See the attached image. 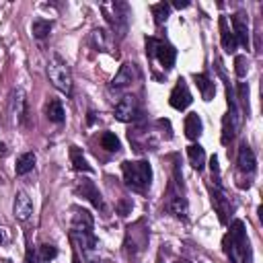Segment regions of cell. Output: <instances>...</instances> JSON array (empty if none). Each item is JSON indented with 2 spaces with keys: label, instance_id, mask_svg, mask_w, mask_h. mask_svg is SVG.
<instances>
[{
  "label": "cell",
  "instance_id": "cell-1",
  "mask_svg": "<svg viewBox=\"0 0 263 263\" xmlns=\"http://www.w3.org/2000/svg\"><path fill=\"white\" fill-rule=\"evenodd\" d=\"M224 251L230 263H249L251 261V247L249 236L242 220H234L230 224V230L224 238Z\"/></svg>",
  "mask_w": 263,
  "mask_h": 263
},
{
  "label": "cell",
  "instance_id": "cell-2",
  "mask_svg": "<svg viewBox=\"0 0 263 263\" xmlns=\"http://www.w3.org/2000/svg\"><path fill=\"white\" fill-rule=\"evenodd\" d=\"M123 181L134 191H146L152 181V168L146 160H125L121 164Z\"/></svg>",
  "mask_w": 263,
  "mask_h": 263
},
{
  "label": "cell",
  "instance_id": "cell-3",
  "mask_svg": "<svg viewBox=\"0 0 263 263\" xmlns=\"http://www.w3.org/2000/svg\"><path fill=\"white\" fill-rule=\"evenodd\" d=\"M47 76L58 90H62L64 95H72V74L68 64L60 55H51V60L47 62Z\"/></svg>",
  "mask_w": 263,
  "mask_h": 263
},
{
  "label": "cell",
  "instance_id": "cell-4",
  "mask_svg": "<svg viewBox=\"0 0 263 263\" xmlns=\"http://www.w3.org/2000/svg\"><path fill=\"white\" fill-rule=\"evenodd\" d=\"M146 55L156 58L164 70H171L175 66V60H177V49L162 39L146 37Z\"/></svg>",
  "mask_w": 263,
  "mask_h": 263
},
{
  "label": "cell",
  "instance_id": "cell-5",
  "mask_svg": "<svg viewBox=\"0 0 263 263\" xmlns=\"http://www.w3.org/2000/svg\"><path fill=\"white\" fill-rule=\"evenodd\" d=\"M191 101H193V97H191V92H189L187 82H185L183 78H179L177 84H175V88L171 90V97H168L171 107L177 109V111H183V109H187V107L191 105Z\"/></svg>",
  "mask_w": 263,
  "mask_h": 263
},
{
  "label": "cell",
  "instance_id": "cell-6",
  "mask_svg": "<svg viewBox=\"0 0 263 263\" xmlns=\"http://www.w3.org/2000/svg\"><path fill=\"white\" fill-rule=\"evenodd\" d=\"M210 191H212V203H214V208H216V212H218V218H220L222 224H226V222H228V214L234 210V205H232L230 199L226 197L222 185H214V187H210Z\"/></svg>",
  "mask_w": 263,
  "mask_h": 263
},
{
  "label": "cell",
  "instance_id": "cell-7",
  "mask_svg": "<svg viewBox=\"0 0 263 263\" xmlns=\"http://www.w3.org/2000/svg\"><path fill=\"white\" fill-rule=\"evenodd\" d=\"M138 113H140V105L134 95H125L115 105V119H119V121H132L138 117Z\"/></svg>",
  "mask_w": 263,
  "mask_h": 263
},
{
  "label": "cell",
  "instance_id": "cell-8",
  "mask_svg": "<svg viewBox=\"0 0 263 263\" xmlns=\"http://www.w3.org/2000/svg\"><path fill=\"white\" fill-rule=\"evenodd\" d=\"M232 33H234V39L236 43H240L242 47L249 49V18L245 12H236L232 14Z\"/></svg>",
  "mask_w": 263,
  "mask_h": 263
},
{
  "label": "cell",
  "instance_id": "cell-9",
  "mask_svg": "<svg viewBox=\"0 0 263 263\" xmlns=\"http://www.w3.org/2000/svg\"><path fill=\"white\" fill-rule=\"evenodd\" d=\"M136 78H140V70H138V66H136V64H123V66L119 68V72L115 74V78L111 80V86L121 88V86L132 84Z\"/></svg>",
  "mask_w": 263,
  "mask_h": 263
},
{
  "label": "cell",
  "instance_id": "cell-10",
  "mask_svg": "<svg viewBox=\"0 0 263 263\" xmlns=\"http://www.w3.org/2000/svg\"><path fill=\"white\" fill-rule=\"evenodd\" d=\"M236 164H238V171H242V173H247V175H253V173H255L257 160H255V154H253V150H251V146H249L247 142H242V144L238 146Z\"/></svg>",
  "mask_w": 263,
  "mask_h": 263
},
{
  "label": "cell",
  "instance_id": "cell-11",
  "mask_svg": "<svg viewBox=\"0 0 263 263\" xmlns=\"http://www.w3.org/2000/svg\"><path fill=\"white\" fill-rule=\"evenodd\" d=\"M76 191L82 195V197H86L95 208H99V210H103L105 208V203H103V197H101V193H99V189L95 187V183L92 181H88V179H82L80 183H78V187H76Z\"/></svg>",
  "mask_w": 263,
  "mask_h": 263
},
{
  "label": "cell",
  "instance_id": "cell-12",
  "mask_svg": "<svg viewBox=\"0 0 263 263\" xmlns=\"http://www.w3.org/2000/svg\"><path fill=\"white\" fill-rule=\"evenodd\" d=\"M12 212H14V216L18 218V220H29V216L33 214V201H31V197L25 193V191H18L16 195H14V205H12Z\"/></svg>",
  "mask_w": 263,
  "mask_h": 263
},
{
  "label": "cell",
  "instance_id": "cell-13",
  "mask_svg": "<svg viewBox=\"0 0 263 263\" xmlns=\"http://www.w3.org/2000/svg\"><path fill=\"white\" fill-rule=\"evenodd\" d=\"M218 25H220V41H222V47H224V51H226V53H234L238 43H236V39H234V33H232V29L228 27V21H226V16H220Z\"/></svg>",
  "mask_w": 263,
  "mask_h": 263
},
{
  "label": "cell",
  "instance_id": "cell-14",
  "mask_svg": "<svg viewBox=\"0 0 263 263\" xmlns=\"http://www.w3.org/2000/svg\"><path fill=\"white\" fill-rule=\"evenodd\" d=\"M240 125V117L238 115H230L226 113L224 119H222V144H230L232 138H234V132L238 129Z\"/></svg>",
  "mask_w": 263,
  "mask_h": 263
},
{
  "label": "cell",
  "instance_id": "cell-15",
  "mask_svg": "<svg viewBox=\"0 0 263 263\" xmlns=\"http://www.w3.org/2000/svg\"><path fill=\"white\" fill-rule=\"evenodd\" d=\"M166 208L177 216V218H183V220H187V214H189V210H187V201H185V197L181 195V193H168V201H166Z\"/></svg>",
  "mask_w": 263,
  "mask_h": 263
},
{
  "label": "cell",
  "instance_id": "cell-16",
  "mask_svg": "<svg viewBox=\"0 0 263 263\" xmlns=\"http://www.w3.org/2000/svg\"><path fill=\"white\" fill-rule=\"evenodd\" d=\"M201 129H203L201 117H199L197 113H189V115L185 117V136H187L189 140H197V138L201 136Z\"/></svg>",
  "mask_w": 263,
  "mask_h": 263
},
{
  "label": "cell",
  "instance_id": "cell-17",
  "mask_svg": "<svg viewBox=\"0 0 263 263\" xmlns=\"http://www.w3.org/2000/svg\"><path fill=\"white\" fill-rule=\"evenodd\" d=\"M45 115H47L49 121L62 123V121H64V107H62V101H60V99H49L47 105H45Z\"/></svg>",
  "mask_w": 263,
  "mask_h": 263
},
{
  "label": "cell",
  "instance_id": "cell-18",
  "mask_svg": "<svg viewBox=\"0 0 263 263\" xmlns=\"http://www.w3.org/2000/svg\"><path fill=\"white\" fill-rule=\"evenodd\" d=\"M187 156H189L193 168H197V171L203 168V164H205V150H203L199 144H191V146H187Z\"/></svg>",
  "mask_w": 263,
  "mask_h": 263
},
{
  "label": "cell",
  "instance_id": "cell-19",
  "mask_svg": "<svg viewBox=\"0 0 263 263\" xmlns=\"http://www.w3.org/2000/svg\"><path fill=\"white\" fill-rule=\"evenodd\" d=\"M195 84H197V88H199L201 97H203L205 101H212V97H214V92H216L214 82H212L205 74H195Z\"/></svg>",
  "mask_w": 263,
  "mask_h": 263
},
{
  "label": "cell",
  "instance_id": "cell-20",
  "mask_svg": "<svg viewBox=\"0 0 263 263\" xmlns=\"http://www.w3.org/2000/svg\"><path fill=\"white\" fill-rule=\"evenodd\" d=\"M35 154L33 152H25V154H21L18 158H16V164H14V171H16V175H27L29 171H33V166H35Z\"/></svg>",
  "mask_w": 263,
  "mask_h": 263
},
{
  "label": "cell",
  "instance_id": "cell-21",
  "mask_svg": "<svg viewBox=\"0 0 263 263\" xmlns=\"http://www.w3.org/2000/svg\"><path fill=\"white\" fill-rule=\"evenodd\" d=\"M12 105H14V115H16V119H18V123H25V117H27V99H25V90L18 88V90L14 92Z\"/></svg>",
  "mask_w": 263,
  "mask_h": 263
},
{
  "label": "cell",
  "instance_id": "cell-22",
  "mask_svg": "<svg viewBox=\"0 0 263 263\" xmlns=\"http://www.w3.org/2000/svg\"><path fill=\"white\" fill-rule=\"evenodd\" d=\"M70 160H72V166L76 171H84V173H90L92 171V166L86 162V158L82 156V152H80L78 146H70Z\"/></svg>",
  "mask_w": 263,
  "mask_h": 263
},
{
  "label": "cell",
  "instance_id": "cell-23",
  "mask_svg": "<svg viewBox=\"0 0 263 263\" xmlns=\"http://www.w3.org/2000/svg\"><path fill=\"white\" fill-rule=\"evenodd\" d=\"M31 31H33V35H35L37 39H43V37L49 35L51 23H49V21H43V18H35L33 25H31Z\"/></svg>",
  "mask_w": 263,
  "mask_h": 263
},
{
  "label": "cell",
  "instance_id": "cell-24",
  "mask_svg": "<svg viewBox=\"0 0 263 263\" xmlns=\"http://www.w3.org/2000/svg\"><path fill=\"white\" fill-rule=\"evenodd\" d=\"M168 12H171V6L166 2H158V4H152V14H154V21L156 25H162L166 23L168 18Z\"/></svg>",
  "mask_w": 263,
  "mask_h": 263
},
{
  "label": "cell",
  "instance_id": "cell-25",
  "mask_svg": "<svg viewBox=\"0 0 263 263\" xmlns=\"http://www.w3.org/2000/svg\"><path fill=\"white\" fill-rule=\"evenodd\" d=\"M101 146H103L105 150H109V152H117V150L121 148L119 138H117L115 134H111V132H105V134L101 136Z\"/></svg>",
  "mask_w": 263,
  "mask_h": 263
},
{
  "label": "cell",
  "instance_id": "cell-26",
  "mask_svg": "<svg viewBox=\"0 0 263 263\" xmlns=\"http://www.w3.org/2000/svg\"><path fill=\"white\" fill-rule=\"evenodd\" d=\"M92 41H95V45L99 49H107L109 47V43H107V31L105 29H95L92 31Z\"/></svg>",
  "mask_w": 263,
  "mask_h": 263
},
{
  "label": "cell",
  "instance_id": "cell-27",
  "mask_svg": "<svg viewBox=\"0 0 263 263\" xmlns=\"http://www.w3.org/2000/svg\"><path fill=\"white\" fill-rule=\"evenodd\" d=\"M58 257V249L53 247V245H41V255H39V259L43 261V263H47V261H51V259H55Z\"/></svg>",
  "mask_w": 263,
  "mask_h": 263
},
{
  "label": "cell",
  "instance_id": "cell-28",
  "mask_svg": "<svg viewBox=\"0 0 263 263\" xmlns=\"http://www.w3.org/2000/svg\"><path fill=\"white\" fill-rule=\"evenodd\" d=\"M247 70H249L247 58H245V55H236V58H234V72H236V76L242 78V76L247 74Z\"/></svg>",
  "mask_w": 263,
  "mask_h": 263
},
{
  "label": "cell",
  "instance_id": "cell-29",
  "mask_svg": "<svg viewBox=\"0 0 263 263\" xmlns=\"http://www.w3.org/2000/svg\"><path fill=\"white\" fill-rule=\"evenodd\" d=\"M41 259H39V253L29 245V249H27V263H39Z\"/></svg>",
  "mask_w": 263,
  "mask_h": 263
},
{
  "label": "cell",
  "instance_id": "cell-30",
  "mask_svg": "<svg viewBox=\"0 0 263 263\" xmlns=\"http://www.w3.org/2000/svg\"><path fill=\"white\" fill-rule=\"evenodd\" d=\"M132 210V203L129 201H125V199H121L119 201V205H117V212H119V216H127V212Z\"/></svg>",
  "mask_w": 263,
  "mask_h": 263
},
{
  "label": "cell",
  "instance_id": "cell-31",
  "mask_svg": "<svg viewBox=\"0 0 263 263\" xmlns=\"http://www.w3.org/2000/svg\"><path fill=\"white\" fill-rule=\"evenodd\" d=\"M238 95H240V101L247 103V99H249V86L245 82H238Z\"/></svg>",
  "mask_w": 263,
  "mask_h": 263
},
{
  "label": "cell",
  "instance_id": "cell-32",
  "mask_svg": "<svg viewBox=\"0 0 263 263\" xmlns=\"http://www.w3.org/2000/svg\"><path fill=\"white\" fill-rule=\"evenodd\" d=\"M72 263H80V257H78V251H76V247L72 249Z\"/></svg>",
  "mask_w": 263,
  "mask_h": 263
},
{
  "label": "cell",
  "instance_id": "cell-33",
  "mask_svg": "<svg viewBox=\"0 0 263 263\" xmlns=\"http://www.w3.org/2000/svg\"><path fill=\"white\" fill-rule=\"evenodd\" d=\"M173 6H177V8H185V6H189V2H175Z\"/></svg>",
  "mask_w": 263,
  "mask_h": 263
},
{
  "label": "cell",
  "instance_id": "cell-34",
  "mask_svg": "<svg viewBox=\"0 0 263 263\" xmlns=\"http://www.w3.org/2000/svg\"><path fill=\"white\" fill-rule=\"evenodd\" d=\"M4 152H6V146H4L2 142H0V154H4Z\"/></svg>",
  "mask_w": 263,
  "mask_h": 263
},
{
  "label": "cell",
  "instance_id": "cell-35",
  "mask_svg": "<svg viewBox=\"0 0 263 263\" xmlns=\"http://www.w3.org/2000/svg\"><path fill=\"white\" fill-rule=\"evenodd\" d=\"M175 263H189V261H185V259H177Z\"/></svg>",
  "mask_w": 263,
  "mask_h": 263
},
{
  "label": "cell",
  "instance_id": "cell-36",
  "mask_svg": "<svg viewBox=\"0 0 263 263\" xmlns=\"http://www.w3.org/2000/svg\"><path fill=\"white\" fill-rule=\"evenodd\" d=\"M90 263H101V261H97V259H95V261H90Z\"/></svg>",
  "mask_w": 263,
  "mask_h": 263
},
{
  "label": "cell",
  "instance_id": "cell-37",
  "mask_svg": "<svg viewBox=\"0 0 263 263\" xmlns=\"http://www.w3.org/2000/svg\"><path fill=\"white\" fill-rule=\"evenodd\" d=\"M0 242H2V232H0Z\"/></svg>",
  "mask_w": 263,
  "mask_h": 263
},
{
  "label": "cell",
  "instance_id": "cell-38",
  "mask_svg": "<svg viewBox=\"0 0 263 263\" xmlns=\"http://www.w3.org/2000/svg\"><path fill=\"white\" fill-rule=\"evenodd\" d=\"M158 263H162V261H158Z\"/></svg>",
  "mask_w": 263,
  "mask_h": 263
}]
</instances>
